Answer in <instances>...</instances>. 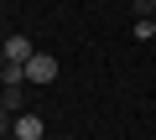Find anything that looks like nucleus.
Segmentation results:
<instances>
[{"instance_id":"1","label":"nucleus","mask_w":156,"mask_h":140,"mask_svg":"<svg viewBox=\"0 0 156 140\" xmlns=\"http://www.w3.org/2000/svg\"><path fill=\"white\" fill-rule=\"evenodd\" d=\"M0 52H5V62H21V67H26V62L37 57V42L16 31V36H5V42H0Z\"/></svg>"},{"instance_id":"2","label":"nucleus","mask_w":156,"mask_h":140,"mask_svg":"<svg viewBox=\"0 0 156 140\" xmlns=\"http://www.w3.org/2000/svg\"><path fill=\"white\" fill-rule=\"evenodd\" d=\"M52 78H57V57L52 52H37L26 62V83H52Z\"/></svg>"},{"instance_id":"3","label":"nucleus","mask_w":156,"mask_h":140,"mask_svg":"<svg viewBox=\"0 0 156 140\" xmlns=\"http://www.w3.org/2000/svg\"><path fill=\"white\" fill-rule=\"evenodd\" d=\"M42 130H47V125H42V114H31V109H26V114H16V125H11V135H16V140H42Z\"/></svg>"},{"instance_id":"4","label":"nucleus","mask_w":156,"mask_h":140,"mask_svg":"<svg viewBox=\"0 0 156 140\" xmlns=\"http://www.w3.org/2000/svg\"><path fill=\"white\" fill-rule=\"evenodd\" d=\"M0 109L5 114H26V83L21 88H0Z\"/></svg>"},{"instance_id":"5","label":"nucleus","mask_w":156,"mask_h":140,"mask_svg":"<svg viewBox=\"0 0 156 140\" xmlns=\"http://www.w3.org/2000/svg\"><path fill=\"white\" fill-rule=\"evenodd\" d=\"M135 42H156V21H135Z\"/></svg>"},{"instance_id":"6","label":"nucleus","mask_w":156,"mask_h":140,"mask_svg":"<svg viewBox=\"0 0 156 140\" xmlns=\"http://www.w3.org/2000/svg\"><path fill=\"white\" fill-rule=\"evenodd\" d=\"M11 125H16V114H5V109H0V140L11 135Z\"/></svg>"},{"instance_id":"7","label":"nucleus","mask_w":156,"mask_h":140,"mask_svg":"<svg viewBox=\"0 0 156 140\" xmlns=\"http://www.w3.org/2000/svg\"><path fill=\"white\" fill-rule=\"evenodd\" d=\"M0 73H5V52H0Z\"/></svg>"},{"instance_id":"8","label":"nucleus","mask_w":156,"mask_h":140,"mask_svg":"<svg viewBox=\"0 0 156 140\" xmlns=\"http://www.w3.org/2000/svg\"><path fill=\"white\" fill-rule=\"evenodd\" d=\"M5 140H16V135H5Z\"/></svg>"}]
</instances>
